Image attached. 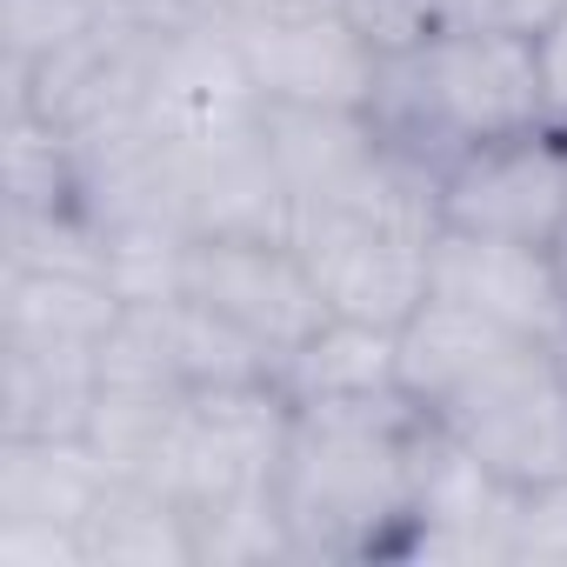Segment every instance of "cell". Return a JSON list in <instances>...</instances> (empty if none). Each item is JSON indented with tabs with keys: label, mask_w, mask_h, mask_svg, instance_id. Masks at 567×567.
Returning <instances> with one entry per match:
<instances>
[{
	"label": "cell",
	"mask_w": 567,
	"mask_h": 567,
	"mask_svg": "<svg viewBox=\"0 0 567 567\" xmlns=\"http://www.w3.org/2000/svg\"><path fill=\"white\" fill-rule=\"evenodd\" d=\"M434 421L401 394L295 401L288 461H280V514L295 560H401Z\"/></svg>",
	"instance_id": "obj_1"
},
{
	"label": "cell",
	"mask_w": 567,
	"mask_h": 567,
	"mask_svg": "<svg viewBox=\"0 0 567 567\" xmlns=\"http://www.w3.org/2000/svg\"><path fill=\"white\" fill-rule=\"evenodd\" d=\"M288 427H295V401L280 381L194 388L147 481H161L187 507V520L240 507V501H267L280 487V461H288Z\"/></svg>",
	"instance_id": "obj_3"
},
{
	"label": "cell",
	"mask_w": 567,
	"mask_h": 567,
	"mask_svg": "<svg viewBox=\"0 0 567 567\" xmlns=\"http://www.w3.org/2000/svg\"><path fill=\"white\" fill-rule=\"evenodd\" d=\"M101 394V348L0 341V434H87Z\"/></svg>",
	"instance_id": "obj_12"
},
{
	"label": "cell",
	"mask_w": 567,
	"mask_h": 567,
	"mask_svg": "<svg viewBox=\"0 0 567 567\" xmlns=\"http://www.w3.org/2000/svg\"><path fill=\"white\" fill-rule=\"evenodd\" d=\"M341 14L381 61L441 34V0H341Z\"/></svg>",
	"instance_id": "obj_15"
},
{
	"label": "cell",
	"mask_w": 567,
	"mask_h": 567,
	"mask_svg": "<svg viewBox=\"0 0 567 567\" xmlns=\"http://www.w3.org/2000/svg\"><path fill=\"white\" fill-rule=\"evenodd\" d=\"M127 295L94 267H0V341L107 348Z\"/></svg>",
	"instance_id": "obj_10"
},
{
	"label": "cell",
	"mask_w": 567,
	"mask_h": 567,
	"mask_svg": "<svg viewBox=\"0 0 567 567\" xmlns=\"http://www.w3.org/2000/svg\"><path fill=\"white\" fill-rule=\"evenodd\" d=\"M121 8H134V0H0V87L28 81L41 61L87 41Z\"/></svg>",
	"instance_id": "obj_14"
},
{
	"label": "cell",
	"mask_w": 567,
	"mask_h": 567,
	"mask_svg": "<svg viewBox=\"0 0 567 567\" xmlns=\"http://www.w3.org/2000/svg\"><path fill=\"white\" fill-rule=\"evenodd\" d=\"M260 107H368L381 54L348 28L341 8L328 14H280L227 28Z\"/></svg>",
	"instance_id": "obj_6"
},
{
	"label": "cell",
	"mask_w": 567,
	"mask_h": 567,
	"mask_svg": "<svg viewBox=\"0 0 567 567\" xmlns=\"http://www.w3.org/2000/svg\"><path fill=\"white\" fill-rule=\"evenodd\" d=\"M107 481L114 467L87 434H0V520L81 534Z\"/></svg>",
	"instance_id": "obj_9"
},
{
	"label": "cell",
	"mask_w": 567,
	"mask_h": 567,
	"mask_svg": "<svg viewBox=\"0 0 567 567\" xmlns=\"http://www.w3.org/2000/svg\"><path fill=\"white\" fill-rule=\"evenodd\" d=\"M288 401H354L401 388V328L328 315L288 361H280Z\"/></svg>",
	"instance_id": "obj_13"
},
{
	"label": "cell",
	"mask_w": 567,
	"mask_h": 567,
	"mask_svg": "<svg viewBox=\"0 0 567 567\" xmlns=\"http://www.w3.org/2000/svg\"><path fill=\"white\" fill-rule=\"evenodd\" d=\"M87 567H200L194 560V520L187 507L147 481V474H114L81 520Z\"/></svg>",
	"instance_id": "obj_11"
},
{
	"label": "cell",
	"mask_w": 567,
	"mask_h": 567,
	"mask_svg": "<svg viewBox=\"0 0 567 567\" xmlns=\"http://www.w3.org/2000/svg\"><path fill=\"white\" fill-rule=\"evenodd\" d=\"M534 68H540V94H547V127L567 134V8L534 34Z\"/></svg>",
	"instance_id": "obj_18"
},
{
	"label": "cell",
	"mask_w": 567,
	"mask_h": 567,
	"mask_svg": "<svg viewBox=\"0 0 567 567\" xmlns=\"http://www.w3.org/2000/svg\"><path fill=\"white\" fill-rule=\"evenodd\" d=\"M527 487L501 481L481 467L461 441L434 427L414 520L401 540V560H467V567H514V520H520Z\"/></svg>",
	"instance_id": "obj_7"
},
{
	"label": "cell",
	"mask_w": 567,
	"mask_h": 567,
	"mask_svg": "<svg viewBox=\"0 0 567 567\" xmlns=\"http://www.w3.org/2000/svg\"><path fill=\"white\" fill-rule=\"evenodd\" d=\"M560 8H567V0H507V28L534 41V34H540V28H547Z\"/></svg>",
	"instance_id": "obj_20"
},
{
	"label": "cell",
	"mask_w": 567,
	"mask_h": 567,
	"mask_svg": "<svg viewBox=\"0 0 567 567\" xmlns=\"http://www.w3.org/2000/svg\"><path fill=\"white\" fill-rule=\"evenodd\" d=\"M187 8L220 28H240V21H280V14H328L341 0H187Z\"/></svg>",
	"instance_id": "obj_19"
},
{
	"label": "cell",
	"mask_w": 567,
	"mask_h": 567,
	"mask_svg": "<svg viewBox=\"0 0 567 567\" xmlns=\"http://www.w3.org/2000/svg\"><path fill=\"white\" fill-rule=\"evenodd\" d=\"M441 227L554 247L567 227V134L527 127L441 167Z\"/></svg>",
	"instance_id": "obj_5"
},
{
	"label": "cell",
	"mask_w": 567,
	"mask_h": 567,
	"mask_svg": "<svg viewBox=\"0 0 567 567\" xmlns=\"http://www.w3.org/2000/svg\"><path fill=\"white\" fill-rule=\"evenodd\" d=\"M174 295L214 308L220 321L254 334L274 361H288L328 321V301H321L315 274L288 234H200V240H187Z\"/></svg>",
	"instance_id": "obj_4"
},
{
	"label": "cell",
	"mask_w": 567,
	"mask_h": 567,
	"mask_svg": "<svg viewBox=\"0 0 567 567\" xmlns=\"http://www.w3.org/2000/svg\"><path fill=\"white\" fill-rule=\"evenodd\" d=\"M554 260H560V274H567V227H560V240H554Z\"/></svg>",
	"instance_id": "obj_21"
},
{
	"label": "cell",
	"mask_w": 567,
	"mask_h": 567,
	"mask_svg": "<svg viewBox=\"0 0 567 567\" xmlns=\"http://www.w3.org/2000/svg\"><path fill=\"white\" fill-rule=\"evenodd\" d=\"M0 567H87V547H81V534H68V527L0 520Z\"/></svg>",
	"instance_id": "obj_17"
},
{
	"label": "cell",
	"mask_w": 567,
	"mask_h": 567,
	"mask_svg": "<svg viewBox=\"0 0 567 567\" xmlns=\"http://www.w3.org/2000/svg\"><path fill=\"white\" fill-rule=\"evenodd\" d=\"M514 567H567V481L527 487L514 520Z\"/></svg>",
	"instance_id": "obj_16"
},
{
	"label": "cell",
	"mask_w": 567,
	"mask_h": 567,
	"mask_svg": "<svg viewBox=\"0 0 567 567\" xmlns=\"http://www.w3.org/2000/svg\"><path fill=\"white\" fill-rule=\"evenodd\" d=\"M368 121L434 174L487 141L547 127L534 41L514 28H447L408 54H388L368 94Z\"/></svg>",
	"instance_id": "obj_2"
},
{
	"label": "cell",
	"mask_w": 567,
	"mask_h": 567,
	"mask_svg": "<svg viewBox=\"0 0 567 567\" xmlns=\"http://www.w3.org/2000/svg\"><path fill=\"white\" fill-rule=\"evenodd\" d=\"M427 295H441V301H454L507 334H527V341H554L567 328V274H560L554 247H520V240L441 227Z\"/></svg>",
	"instance_id": "obj_8"
}]
</instances>
